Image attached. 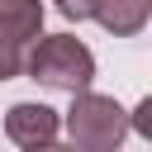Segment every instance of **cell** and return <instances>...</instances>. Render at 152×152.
<instances>
[{"instance_id": "obj_1", "label": "cell", "mask_w": 152, "mask_h": 152, "mask_svg": "<svg viewBox=\"0 0 152 152\" xmlns=\"http://www.w3.org/2000/svg\"><path fill=\"white\" fill-rule=\"evenodd\" d=\"M24 71L38 86H48V90L81 95L95 81V52L81 38H71V33H52V38H38L33 43V52L24 57Z\"/></svg>"}, {"instance_id": "obj_2", "label": "cell", "mask_w": 152, "mask_h": 152, "mask_svg": "<svg viewBox=\"0 0 152 152\" xmlns=\"http://www.w3.org/2000/svg\"><path fill=\"white\" fill-rule=\"evenodd\" d=\"M66 133H71L76 152H119V142L128 138V114L114 95L81 90V95H71Z\"/></svg>"}, {"instance_id": "obj_3", "label": "cell", "mask_w": 152, "mask_h": 152, "mask_svg": "<svg viewBox=\"0 0 152 152\" xmlns=\"http://www.w3.org/2000/svg\"><path fill=\"white\" fill-rule=\"evenodd\" d=\"M57 128H62L57 109H48V104H33V100H24V104H10V114H5V138H10V142H19L24 152H28V147H43V142H52V138H57Z\"/></svg>"}, {"instance_id": "obj_4", "label": "cell", "mask_w": 152, "mask_h": 152, "mask_svg": "<svg viewBox=\"0 0 152 152\" xmlns=\"http://www.w3.org/2000/svg\"><path fill=\"white\" fill-rule=\"evenodd\" d=\"M147 14H152V0H90V19H100V28L114 38L142 33Z\"/></svg>"}, {"instance_id": "obj_5", "label": "cell", "mask_w": 152, "mask_h": 152, "mask_svg": "<svg viewBox=\"0 0 152 152\" xmlns=\"http://www.w3.org/2000/svg\"><path fill=\"white\" fill-rule=\"evenodd\" d=\"M0 28L19 48L38 43L43 38V0H0Z\"/></svg>"}, {"instance_id": "obj_6", "label": "cell", "mask_w": 152, "mask_h": 152, "mask_svg": "<svg viewBox=\"0 0 152 152\" xmlns=\"http://www.w3.org/2000/svg\"><path fill=\"white\" fill-rule=\"evenodd\" d=\"M19 71H24V48L0 28V81H14Z\"/></svg>"}, {"instance_id": "obj_7", "label": "cell", "mask_w": 152, "mask_h": 152, "mask_svg": "<svg viewBox=\"0 0 152 152\" xmlns=\"http://www.w3.org/2000/svg\"><path fill=\"white\" fill-rule=\"evenodd\" d=\"M57 10H62L66 19H76V24L90 19V0H57Z\"/></svg>"}, {"instance_id": "obj_8", "label": "cell", "mask_w": 152, "mask_h": 152, "mask_svg": "<svg viewBox=\"0 0 152 152\" xmlns=\"http://www.w3.org/2000/svg\"><path fill=\"white\" fill-rule=\"evenodd\" d=\"M28 152H76V147H57V142H43V147H28Z\"/></svg>"}]
</instances>
